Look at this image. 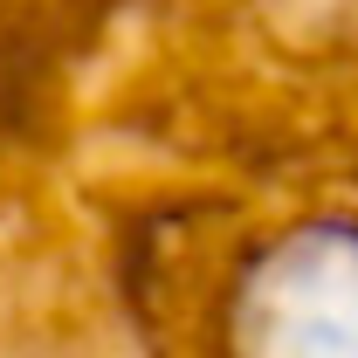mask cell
I'll list each match as a JSON object with an SVG mask.
<instances>
[{"label":"cell","mask_w":358,"mask_h":358,"mask_svg":"<svg viewBox=\"0 0 358 358\" xmlns=\"http://www.w3.org/2000/svg\"><path fill=\"white\" fill-rule=\"evenodd\" d=\"M221 358H358V214H303L241 248L214 310Z\"/></svg>","instance_id":"1"}]
</instances>
